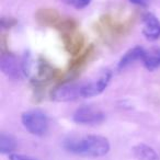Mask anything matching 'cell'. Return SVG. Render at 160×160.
<instances>
[{"instance_id":"1","label":"cell","mask_w":160,"mask_h":160,"mask_svg":"<svg viewBox=\"0 0 160 160\" xmlns=\"http://www.w3.org/2000/svg\"><path fill=\"white\" fill-rule=\"evenodd\" d=\"M64 147L67 151L82 157H103L110 151V142L103 136L88 135L80 138H69Z\"/></svg>"},{"instance_id":"2","label":"cell","mask_w":160,"mask_h":160,"mask_svg":"<svg viewBox=\"0 0 160 160\" xmlns=\"http://www.w3.org/2000/svg\"><path fill=\"white\" fill-rule=\"evenodd\" d=\"M21 122L24 128L32 135L42 136L48 129L47 115L40 110H31L24 112L21 116Z\"/></svg>"},{"instance_id":"3","label":"cell","mask_w":160,"mask_h":160,"mask_svg":"<svg viewBox=\"0 0 160 160\" xmlns=\"http://www.w3.org/2000/svg\"><path fill=\"white\" fill-rule=\"evenodd\" d=\"M83 83L67 82L57 87L52 93V99L58 102L75 101L78 98H82Z\"/></svg>"},{"instance_id":"4","label":"cell","mask_w":160,"mask_h":160,"mask_svg":"<svg viewBox=\"0 0 160 160\" xmlns=\"http://www.w3.org/2000/svg\"><path fill=\"white\" fill-rule=\"evenodd\" d=\"M105 115L100 110H97L89 105H83L76 110L73 113V121L82 125H97L104 121Z\"/></svg>"},{"instance_id":"5","label":"cell","mask_w":160,"mask_h":160,"mask_svg":"<svg viewBox=\"0 0 160 160\" xmlns=\"http://www.w3.org/2000/svg\"><path fill=\"white\" fill-rule=\"evenodd\" d=\"M112 73L111 71L105 70L100 75V77L94 81L83 83L82 88V98H92L102 93L111 81Z\"/></svg>"},{"instance_id":"6","label":"cell","mask_w":160,"mask_h":160,"mask_svg":"<svg viewBox=\"0 0 160 160\" xmlns=\"http://www.w3.org/2000/svg\"><path fill=\"white\" fill-rule=\"evenodd\" d=\"M0 67L2 72L11 79H21L23 76H25L22 62H19L18 58L11 54H3L1 57Z\"/></svg>"},{"instance_id":"7","label":"cell","mask_w":160,"mask_h":160,"mask_svg":"<svg viewBox=\"0 0 160 160\" xmlns=\"http://www.w3.org/2000/svg\"><path fill=\"white\" fill-rule=\"evenodd\" d=\"M142 34L149 41H156L160 38V21L153 14L147 13L144 17Z\"/></svg>"},{"instance_id":"8","label":"cell","mask_w":160,"mask_h":160,"mask_svg":"<svg viewBox=\"0 0 160 160\" xmlns=\"http://www.w3.org/2000/svg\"><path fill=\"white\" fill-rule=\"evenodd\" d=\"M147 56L146 52L144 51V48L139 46H136L134 48L129 49L128 52L124 54L122 58H121L120 62H118V69H124L125 67L129 66L131 64H133L134 62L138 59H145V57Z\"/></svg>"},{"instance_id":"9","label":"cell","mask_w":160,"mask_h":160,"mask_svg":"<svg viewBox=\"0 0 160 160\" xmlns=\"http://www.w3.org/2000/svg\"><path fill=\"white\" fill-rule=\"evenodd\" d=\"M133 155L137 160H160L153 148L145 144H138L133 148Z\"/></svg>"},{"instance_id":"10","label":"cell","mask_w":160,"mask_h":160,"mask_svg":"<svg viewBox=\"0 0 160 160\" xmlns=\"http://www.w3.org/2000/svg\"><path fill=\"white\" fill-rule=\"evenodd\" d=\"M16 140L13 137L6 134H1L0 137V151L1 153H10L16 149Z\"/></svg>"},{"instance_id":"11","label":"cell","mask_w":160,"mask_h":160,"mask_svg":"<svg viewBox=\"0 0 160 160\" xmlns=\"http://www.w3.org/2000/svg\"><path fill=\"white\" fill-rule=\"evenodd\" d=\"M144 64L146 66V68H148L149 70L157 68L158 66H160V56H148L147 55L144 59Z\"/></svg>"},{"instance_id":"12","label":"cell","mask_w":160,"mask_h":160,"mask_svg":"<svg viewBox=\"0 0 160 160\" xmlns=\"http://www.w3.org/2000/svg\"><path fill=\"white\" fill-rule=\"evenodd\" d=\"M10 160H35L31 157H28V156L21 155V153H11L9 156Z\"/></svg>"},{"instance_id":"13","label":"cell","mask_w":160,"mask_h":160,"mask_svg":"<svg viewBox=\"0 0 160 160\" xmlns=\"http://www.w3.org/2000/svg\"><path fill=\"white\" fill-rule=\"evenodd\" d=\"M90 2H91V0H76L73 7L77 8V9H83V8L87 7Z\"/></svg>"},{"instance_id":"14","label":"cell","mask_w":160,"mask_h":160,"mask_svg":"<svg viewBox=\"0 0 160 160\" xmlns=\"http://www.w3.org/2000/svg\"><path fill=\"white\" fill-rule=\"evenodd\" d=\"M132 3L136 6H142V7H145V6H148L149 0H129Z\"/></svg>"}]
</instances>
